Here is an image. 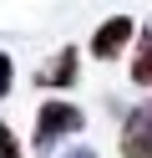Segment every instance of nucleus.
Masks as SVG:
<instances>
[{"instance_id": "f257e3e1", "label": "nucleus", "mask_w": 152, "mask_h": 158, "mask_svg": "<svg viewBox=\"0 0 152 158\" xmlns=\"http://www.w3.org/2000/svg\"><path fill=\"white\" fill-rule=\"evenodd\" d=\"M81 127H86V112H81L76 102H66V97H51V102H41V112H36V133H30V148H36V153H51L61 138L81 133Z\"/></svg>"}, {"instance_id": "f03ea898", "label": "nucleus", "mask_w": 152, "mask_h": 158, "mask_svg": "<svg viewBox=\"0 0 152 158\" xmlns=\"http://www.w3.org/2000/svg\"><path fill=\"white\" fill-rule=\"evenodd\" d=\"M132 41H137V21H132V15H107V21L91 31V56H96V61H117Z\"/></svg>"}, {"instance_id": "20e7f679", "label": "nucleus", "mask_w": 152, "mask_h": 158, "mask_svg": "<svg viewBox=\"0 0 152 158\" xmlns=\"http://www.w3.org/2000/svg\"><path fill=\"white\" fill-rule=\"evenodd\" d=\"M76 72H81V51H76V46H61V51H56V56H51V61L36 72V87H46V92L76 87Z\"/></svg>"}, {"instance_id": "423d86ee", "label": "nucleus", "mask_w": 152, "mask_h": 158, "mask_svg": "<svg viewBox=\"0 0 152 158\" xmlns=\"http://www.w3.org/2000/svg\"><path fill=\"white\" fill-rule=\"evenodd\" d=\"M10 87H15V61L0 51V97H10Z\"/></svg>"}, {"instance_id": "0eeeda50", "label": "nucleus", "mask_w": 152, "mask_h": 158, "mask_svg": "<svg viewBox=\"0 0 152 158\" xmlns=\"http://www.w3.org/2000/svg\"><path fill=\"white\" fill-rule=\"evenodd\" d=\"M0 158H20V143H15V133L5 123H0Z\"/></svg>"}, {"instance_id": "6e6552de", "label": "nucleus", "mask_w": 152, "mask_h": 158, "mask_svg": "<svg viewBox=\"0 0 152 158\" xmlns=\"http://www.w3.org/2000/svg\"><path fill=\"white\" fill-rule=\"evenodd\" d=\"M66 158H96V153H91V148H71Z\"/></svg>"}, {"instance_id": "7ed1b4c3", "label": "nucleus", "mask_w": 152, "mask_h": 158, "mask_svg": "<svg viewBox=\"0 0 152 158\" xmlns=\"http://www.w3.org/2000/svg\"><path fill=\"white\" fill-rule=\"evenodd\" d=\"M122 158H152V97L122 117Z\"/></svg>"}, {"instance_id": "39448f33", "label": "nucleus", "mask_w": 152, "mask_h": 158, "mask_svg": "<svg viewBox=\"0 0 152 158\" xmlns=\"http://www.w3.org/2000/svg\"><path fill=\"white\" fill-rule=\"evenodd\" d=\"M132 82L152 87V21L137 26V41H132Z\"/></svg>"}]
</instances>
